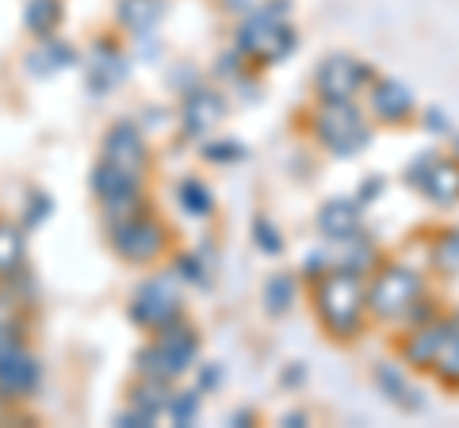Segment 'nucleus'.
<instances>
[{
    "mask_svg": "<svg viewBox=\"0 0 459 428\" xmlns=\"http://www.w3.org/2000/svg\"><path fill=\"white\" fill-rule=\"evenodd\" d=\"M307 303L329 345H360L368 330H376L368 310V276L333 268V272H325L318 283L307 287Z\"/></svg>",
    "mask_w": 459,
    "mask_h": 428,
    "instance_id": "1",
    "label": "nucleus"
},
{
    "mask_svg": "<svg viewBox=\"0 0 459 428\" xmlns=\"http://www.w3.org/2000/svg\"><path fill=\"white\" fill-rule=\"evenodd\" d=\"M295 126L310 146H318L337 161L360 157L379 131L360 99H310L307 107H299Z\"/></svg>",
    "mask_w": 459,
    "mask_h": 428,
    "instance_id": "2",
    "label": "nucleus"
},
{
    "mask_svg": "<svg viewBox=\"0 0 459 428\" xmlns=\"http://www.w3.org/2000/svg\"><path fill=\"white\" fill-rule=\"evenodd\" d=\"M433 291L429 283V268L413 264L410 256H383L376 264V272L368 276V310H371V325L394 333L406 325L410 310Z\"/></svg>",
    "mask_w": 459,
    "mask_h": 428,
    "instance_id": "3",
    "label": "nucleus"
},
{
    "mask_svg": "<svg viewBox=\"0 0 459 428\" xmlns=\"http://www.w3.org/2000/svg\"><path fill=\"white\" fill-rule=\"evenodd\" d=\"M230 42L246 54L253 69H276L299 50V27H295V0H268L261 12L238 20Z\"/></svg>",
    "mask_w": 459,
    "mask_h": 428,
    "instance_id": "4",
    "label": "nucleus"
},
{
    "mask_svg": "<svg viewBox=\"0 0 459 428\" xmlns=\"http://www.w3.org/2000/svg\"><path fill=\"white\" fill-rule=\"evenodd\" d=\"M104 241L111 256L134 272H150V268H161L172 249H177V230L157 214V207L150 203L146 210H138L134 218H126L119 226L104 230Z\"/></svg>",
    "mask_w": 459,
    "mask_h": 428,
    "instance_id": "5",
    "label": "nucleus"
},
{
    "mask_svg": "<svg viewBox=\"0 0 459 428\" xmlns=\"http://www.w3.org/2000/svg\"><path fill=\"white\" fill-rule=\"evenodd\" d=\"M188 318V306H184V283L172 272L169 264L150 268L142 276L131 295H126V321L134 325L142 337H153Z\"/></svg>",
    "mask_w": 459,
    "mask_h": 428,
    "instance_id": "6",
    "label": "nucleus"
},
{
    "mask_svg": "<svg viewBox=\"0 0 459 428\" xmlns=\"http://www.w3.org/2000/svg\"><path fill=\"white\" fill-rule=\"evenodd\" d=\"M146 184L142 176H131L123 173V168H115L108 161H100L89 168V195L100 210V226L111 230V226H119L126 218H134L138 210L150 207V195H146Z\"/></svg>",
    "mask_w": 459,
    "mask_h": 428,
    "instance_id": "7",
    "label": "nucleus"
},
{
    "mask_svg": "<svg viewBox=\"0 0 459 428\" xmlns=\"http://www.w3.org/2000/svg\"><path fill=\"white\" fill-rule=\"evenodd\" d=\"M134 69V54L126 47L123 31H96L84 47L81 58V77H84V92L92 99H108L111 92H119L126 81H131Z\"/></svg>",
    "mask_w": 459,
    "mask_h": 428,
    "instance_id": "8",
    "label": "nucleus"
},
{
    "mask_svg": "<svg viewBox=\"0 0 459 428\" xmlns=\"http://www.w3.org/2000/svg\"><path fill=\"white\" fill-rule=\"evenodd\" d=\"M230 104H234V99H230V92L222 84H214L207 77L199 84H192V89L180 92V99H177V138L192 141V146L211 138L226 123Z\"/></svg>",
    "mask_w": 459,
    "mask_h": 428,
    "instance_id": "9",
    "label": "nucleus"
},
{
    "mask_svg": "<svg viewBox=\"0 0 459 428\" xmlns=\"http://www.w3.org/2000/svg\"><path fill=\"white\" fill-rule=\"evenodd\" d=\"M410 192H418L433 207L459 203V157L452 150H425L406 165L402 173Z\"/></svg>",
    "mask_w": 459,
    "mask_h": 428,
    "instance_id": "10",
    "label": "nucleus"
},
{
    "mask_svg": "<svg viewBox=\"0 0 459 428\" xmlns=\"http://www.w3.org/2000/svg\"><path fill=\"white\" fill-rule=\"evenodd\" d=\"M379 77V69L356 58V54H344L333 50L314 65V77H310V92L314 99H364L368 84Z\"/></svg>",
    "mask_w": 459,
    "mask_h": 428,
    "instance_id": "11",
    "label": "nucleus"
},
{
    "mask_svg": "<svg viewBox=\"0 0 459 428\" xmlns=\"http://www.w3.org/2000/svg\"><path fill=\"white\" fill-rule=\"evenodd\" d=\"M100 161H108L115 168L131 176L150 180L153 173V150H150V134L134 116H123L108 123V131L100 134Z\"/></svg>",
    "mask_w": 459,
    "mask_h": 428,
    "instance_id": "12",
    "label": "nucleus"
},
{
    "mask_svg": "<svg viewBox=\"0 0 459 428\" xmlns=\"http://www.w3.org/2000/svg\"><path fill=\"white\" fill-rule=\"evenodd\" d=\"M360 104L368 107V116L376 119V126H386V131L418 126V116H421V104H418V96H413L410 84L398 81V77H386V73H379L368 84Z\"/></svg>",
    "mask_w": 459,
    "mask_h": 428,
    "instance_id": "13",
    "label": "nucleus"
},
{
    "mask_svg": "<svg viewBox=\"0 0 459 428\" xmlns=\"http://www.w3.org/2000/svg\"><path fill=\"white\" fill-rule=\"evenodd\" d=\"M42 375H47V367H42V355L31 345L8 352L0 360V398L12 406H27L42 390Z\"/></svg>",
    "mask_w": 459,
    "mask_h": 428,
    "instance_id": "14",
    "label": "nucleus"
},
{
    "mask_svg": "<svg viewBox=\"0 0 459 428\" xmlns=\"http://www.w3.org/2000/svg\"><path fill=\"white\" fill-rule=\"evenodd\" d=\"M444 313H448V310H444ZM444 313H440V318H433V321L394 330V333H391V352H394V360H402L410 371L425 375L429 364H433V355H437L440 337H444Z\"/></svg>",
    "mask_w": 459,
    "mask_h": 428,
    "instance_id": "15",
    "label": "nucleus"
},
{
    "mask_svg": "<svg viewBox=\"0 0 459 428\" xmlns=\"http://www.w3.org/2000/svg\"><path fill=\"white\" fill-rule=\"evenodd\" d=\"M84 58V50H77L69 39L62 35H50V39H31V47L23 54V73L35 77V81H54L77 69Z\"/></svg>",
    "mask_w": 459,
    "mask_h": 428,
    "instance_id": "16",
    "label": "nucleus"
},
{
    "mask_svg": "<svg viewBox=\"0 0 459 428\" xmlns=\"http://www.w3.org/2000/svg\"><path fill=\"white\" fill-rule=\"evenodd\" d=\"M314 230L322 234V241H341L368 230V207L356 195H329L314 210Z\"/></svg>",
    "mask_w": 459,
    "mask_h": 428,
    "instance_id": "17",
    "label": "nucleus"
},
{
    "mask_svg": "<svg viewBox=\"0 0 459 428\" xmlns=\"http://www.w3.org/2000/svg\"><path fill=\"white\" fill-rule=\"evenodd\" d=\"M371 382H376V390L398 413H421L425 409V394H421L418 382H413L410 367L402 360H376L371 364Z\"/></svg>",
    "mask_w": 459,
    "mask_h": 428,
    "instance_id": "18",
    "label": "nucleus"
},
{
    "mask_svg": "<svg viewBox=\"0 0 459 428\" xmlns=\"http://www.w3.org/2000/svg\"><path fill=\"white\" fill-rule=\"evenodd\" d=\"M153 337L161 340V348L169 352V360H172V367H177L180 379H188L195 371V364L204 360V333H199V325L192 318L169 325V330L153 333Z\"/></svg>",
    "mask_w": 459,
    "mask_h": 428,
    "instance_id": "19",
    "label": "nucleus"
},
{
    "mask_svg": "<svg viewBox=\"0 0 459 428\" xmlns=\"http://www.w3.org/2000/svg\"><path fill=\"white\" fill-rule=\"evenodd\" d=\"M425 375L433 379L440 390L459 394V306H448V313H444V337H440L437 355Z\"/></svg>",
    "mask_w": 459,
    "mask_h": 428,
    "instance_id": "20",
    "label": "nucleus"
},
{
    "mask_svg": "<svg viewBox=\"0 0 459 428\" xmlns=\"http://www.w3.org/2000/svg\"><path fill=\"white\" fill-rule=\"evenodd\" d=\"M169 16V0H115V31H123L126 39L157 35Z\"/></svg>",
    "mask_w": 459,
    "mask_h": 428,
    "instance_id": "21",
    "label": "nucleus"
},
{
    "mask_svg": "<svg viewBox=\"0 0 459 428\" xmlns=\"http://www.w3.org/2000/svg\"><path fill=\"white\" fill-rule=\"evenodd\" d=\"M325 245H329V261H333V268H344V272H356V276H371L376 264L386 256L379 249V241L368 230L352 234V237H341V241H325Z\"/></svg>",
    "mask_w": 459,
    "mask_h": 428,
    "instance_id": "22",
    "label": "nucleus"
},
{
    "mask_svg": "<svg viewBox=\"0 0 459 428\" xmlns=\"http://www.w3.org/2000/svg\"><path fill=\"white\" fill-rule=\"evenodd\" d=\"M165 264L180 276L184 287H195V291H211L214 287V249H211V237H204L192 249L177 245Z\"/></svg>",
    "mask_w": 459,
    "mask_h": 428,
    "instance_id": "23",
    "label": "nucleus"
},
{
    "mask_svg": "<svg viewBox=\"0 0 459 428\" xmlns=\"http://www.w3.org/2000/svg\"><path fill=\"white\" fill-rule=\"evenodd\" d=\"M172 199H177V207H180L184 218H192V222H211L214 210H219V199H214L211 184L199 173L180 176L177 188H172Z\"/></svg>",
    "mask_w": 459,
    "mask_h": 428,
    "instance_id": "24",
    "label": "nucleus"
},
{
    "mask_svg": "<svg viewBox=\"0 0 459 428\" xmlns=\"http://www.w3.org/2000/svg\"><path fill=\"white\" fill-rule=\"evenodd\" d=\"M27 234L20 218H8V214H0V279L8 276H20L31 268V256H27Z\"/></svg>",
    "mask_w": 459,
    "mask_h": 428,
    "instance_id": "25",
    "label": "nucleus"
},
{
    "mask_svg": "<svg viewBox=\"0 0 459 428\" xmlns=\"http://www.w3.org/2000/svg\"><path fill=\"white\" fill-rule=\"evenodd\" d=\"M172 390H177V382H161V379H142V375H131V382H126V406L142 409L146 417L153 421H165V409H169V398Z\"/></svg>",
    "mask_w": 459,
    "mask_h": 428,
    "instance_id": "26",
    "label": "nucleus"
},
{
    "mask_svg": "<svg viewBox=\"0 0 459 428\" xmlns=\"http://www.w3.org/2000/svg\"><path fill=\"white\" fill-rule=\"evenodd\" d=\"M303 291L307 287H303V279H299V272H272L261 287V306L268 318H287Z\"/></svg>",
    "mask_w": 459,
    "mask_h": 428,
    "instance_id": "27",
    "label": "nucleus"
},
{
    "mask_svg": "<svg viewBox=\"0 0 459 428\" xmlns=\"http://www.w3.org/2000/svg\"><path fill=\"white\" fill-rule=\"evenodd\" d=\"M20 20L31 39H50L65 23V0H23Z\"/></svg>",
    "mask_w": 459,
    "mask_h": 428,
    "instance_id": "28",
    "label": "nucleus"
},
{
    "mask_svg": "<svg viewBox=\"0 0 459 428\" xmlns=\"http://www.w3.org/2000/svg\"><path fill=\"white\" fill-rule=\"evenodd\" d=\"M131 375L161 379V382H180L177 367H172L169 352L161 348V340H157V337H146V340H142V345L134 348V355H131Z\"/></svg>",
    "mask_w": 459,
    "mask_h": 428,
    "instance_id": "29",
    "label": "nucleus"
},
{
    "mask_svg": "<svg viewBox=\"0 0 459 428\" xmlns=\"http://www.w3.org/2000/svg\"><path fill=\"white\" fill-rule=\"evenodd\" d=\"M425 249H429V261H425L429 272H437V276L459 272V226H440Z\"/></svg>",
    "mask_w": 459,
    "mask_h": 428,
    "instance_id": "30",
    "label": "nucleus"
},
{
    "mask_svg": "<svg viewBox=\"0 0 459 428\" xmlns=\"http://www.w3.org/2000/svg\"><path fill=\"white\" fill-rule=\"evenodd\" d=\"M195 157L211 168H230V165H241L249 157L246 141L241 138H230V134H211L204 141H195Z\"/></svg>",
    "mask_w": 459,
    "mask_h": 428,
    "instance_id": "31",
    "label": "nucleus"
},
{
    "mask_svg": "<svg viewBox=\"0 0 459 428\" xmlns=\"http://www.w3.org/2000/svg\"><path fill=\"white\" fill-rule=\"evenodd\" d=\"M199 417H204V390L195 387H180L177 382V390H172V398H169V409H165V421L172 424V428H192V424H199Z\"/></svg>",
    "mask_w": 459,
    "mask_h": 428,
    "instance_id": "32",
    "label": "nucleus"
},
{
    "mask_svg": "<svg viewBox=\"0 0 459 428\" xmlns=\"http://www.w3.org/2000/svg\"><path fill=\"white\" fill-rule=\"evenodd\" d=\"M16 218H20V226H23L27 234L42 230V226L54 218V195L47 188H27L23 192V203L16 210Z\"/></svg>",
    "mask_w": 459,
    "mask_h": 428,
    "instance_id": "33",
    "label": "nucleus"
},
{
    "mask_svg": "<svg viewBox=\"0 0 459 428\" xmlns=\"http://www.w3.org/2000/svg\"><path fill=\"white\" fill-rule=\"evenodd\" d=\"M249 237H253V249L261 256H280L287 249L283 245V230L272 222V214H264V210H256L249 218Z\"/></svg>",
    "mask_w": 459,
    "mask_h": 428,
    "instance_id": "34",
    "label": "nucleus"
},
{
    "mask_svg": "<svg viewBox=\"0 0 459 428\" xmlns=\"http://www.w3.org/2000/svg\"><path fill=\"white\" fill-rule=\"evenodd\" d=\"M249 69H253V65L246 62V54H241L234 42H230V47H222L219 54H214V62H211V81L222 84V89H230V84H234L238 77H246Z\"/></svg>",
    "mask_w": 459,
    "mask_h": 428,
    "instance_id": "35",
    "label": "nucleus"
},
{
    "mask_svg": "<svg viewBox=\"0 0 459 428\" xmlns=\"http://www.w3.org/2000/svg\"><path fill=\"white\" fill-rule=\"evenodd\" d=\"M299 279H303V287H310V283H318L325 272H333V261H329V245L322 241V245H314L303 261H299Z\"/></svg>",
    "mask_w": 459,
    "mask_h": 428,
    "instance_id": "36",
    "label": "nucleus"
},
{
    "mask_svg": "<svg viewBox=\"0 0 459 428\" xmlns=\"http://www.w3.org/2000/svg\"><path fill=\"white\" fill-rule=\"evenodd\" d=\"M31 325L35 321H8V325H0V360H4L8 352L31 345Z\"/></svg>",
    "mask_w": 459,
    "mask_h": 428,
    "instance_id": "37",
    "label": "nucleus"
},
{
    "mask_svg": "<svg viewBox=\"0 0 459 428\" xmlns=\"http://www.w3.org/2000/svg\"><path fill=\"white\" fill-rule=\"evenodd\" d=\"M222 379H226V367H222L219 360H199L195 371H192V382H195V387L204 390V394H214V390H219V387H222Z\"/></svg>",
    "mask_w": 459,
    "mask_h": 428,
    "instance_id": "38",
    "label": "nucleus"
},
{
    "mask_svg": "<svg viewBox=\"0 0 459 428\" xmlns=\"http://www.w3.org/2000/svg\"><path fill=\"white\" fill-rule=\"evenodd\" d=\"M204 81V73H199V65L195 62H188V58H180V62H172L169 65V84H172V92H188L192 84H199Z\"/></svg>",
    "mask_w": 459,
    "mask_h": 428,
    "instance_id": "39",
    "label": "nucleus"
},
{
    "mask_svg": "<svg viewBox=\"0 0 459 428\" xmlns=\"http://www.w3.org/2000/svg\"><path fill=\"white\" fill-rule=\"evenodd\" d=\"M268 4V0H214V8L222 12L226 20H246V16H253V12H261Z\"/></svg>",
    "mask_w": 459,
    "mask_h": 428,
    "instance_id": "40",
    "label": "nucleus"
},
{
    "mask_svg": "<svg viewBox=\"0 0 459 428\" xmlns=\"http://www.w3.org/2000/svg\"><path fill=\"white\" fill-rule=\"evenodd\" d=\"M383 192H386V180L383 176H376V173H371V176H364L360 184H356V199H360V203L364 207H376L379 203V199H383Z\"/></svg>",
    "mask_w": 459,
    "mask_h": 428,
    "instance_id": "41",
    "label": "nucleus"
},
{
    "mask_svg": "<svg viewBox=\"0 0 459 428\" xmlns=\"http://www.w3.org/2000/svg\"><path fill=\"white\" fill-rule=\"evenodd\" d=\"M111 424H115V428H153L157 421H153V417H146L142 409H134V406H126V402H123V409L111 417Z\"/></svg>",
    "mask_w": 459,
    "mask_h": 428,
    "instance_id": "42",
    "label": "nucleus"
},
{
    "mask_svg": "<svg viewBox=\"0 0 459 428\" xmlns=\"http://www.w3.org/2000/svg\"><path fill=\"white\" fill-rule=\"evenodd\" d=\"M418 126H425V131H433V134H448V131H452L448 111H440V107H421Z\"/></svg>",
    "mask_w": 459,
    "mask_h": 428,
    "instance_id": "43",
    "label": "nucleus"
},
{
    "mask_svg": "<svg viewBox=\"0 0 459 428\" xmlns=\"http://www.w3.org/2000/svg\"><path fill=\"white\" fill-rule=\"evenodd\" d=\"M303 382H307V364H303V360H291V364L280 371V387H283V390H299Z\"/></svg>",
    "mask_w": 459,
    "mask_h": 428,
    "instance_id": "44",
    "label": "nucleus"
},
{
    "mask_svg": "<svg viewBox=\"0 0 459 428\" xmlns=\"http://www.w3.org/2000/svg\"><path fill=\"white\" fill-rule=\"evenodd\" d=\"M226 424H230V428H253V424H261V413L249 409V406H238V409H230Z\"/></svg>",
    "mask_w": 459,
    "mask_h": 428,
    "instance_id": "45",
    "label": "nucleus"
},
{
    "mask_svg": "<svg viewBox=\"0 0 459 428\" xmlns=\"http://www.w3.org/2000/svg\"><path fill=\"white\" fill-rule=\"evenodd\" d=\"M172 116H177V111H172ZM169 116V107H157V104H150V107H142V116H134L142 126H146V134L153 131V126H161V119H172Z\"/></svg>",
    "mask_w": 459,
    "mask_h": 428,
    "instance_id": "46",
    "label": "nucleus"
},
{
    "mask_svg": "<svg viewBox=\"0 0 459 428\" xmlns=\"http://www.w3.org/2000/svg\"><path fill=\"white\" fill-rule=\"evenodd\" d=\"M16 421L35 424V417H27L23 406H12V402H4V398H0V424H16Z\"/></svg>",
    "mask_w": 459,
    "mask_h": 428,
    "instance_id": "47",
    "label": "nucleus"
},
{
    "mask_svg": "<svg viewBox=\"0 0 459 428\" xmlns=\"http://www.w3.org/2000/svg\"><path fill=\"white\" fill-rule=\"evenodd\" d=\"M276 424H283V428H307V424H310V413L287 409V413H280V417H276Z\"/></svg>",
    "mask_w": 459,
    "mask_h": 428,
    "instance_id": "48",
    "label": "nucleus"
},
{
    "mask_svg": "<svg viewBox=\"0 0 459 428\" xmlns=\"http://www.w3.org/2000/svg\"><path fill=\"white\" fill-rule=\"evenodd\" d=\"M452 153H455V157H459V134H455V138H452Z\"/></svg>",
    "mask_w": 459,
    "mask_h": 428,
    "instance_id": "49",
    "label": "nucleus"
}]
</instances>
